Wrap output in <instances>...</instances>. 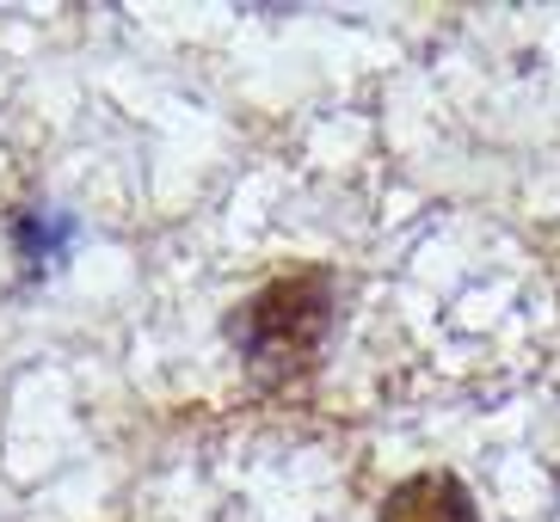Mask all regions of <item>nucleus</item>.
<instances>
[{"mask_svg": "<svg viewBox=\"0 0 560 522\" xmlns=\"http://www.w3.org/2000/svg\"><path fill=\"white\" fill-rule=\"evenodd\" d=\"M327 332H332V277L327 271H296V277L265 283L247 308L229 320V339L241 344L247 369L265 381L308 369L314 351L327 344Z\"/></svg>", "mask_w": 560, "mask_h": 522, "instance_id": "obj_1", "label": "nucleus"}, {"mask_svg": "<svg viewBox=\"0 0 560 522\" xmlns=\"http://www.w3.org/2000/svg\"><path fill=\"white\" fill-rule=\"evenodd\" d=\"M376 522H475V498L456 474H407L388 486Z\"/></svg>", "mask_w": 560, "mask_h": 522, "instance_id": "obj_2", "label": "nucleus"}, {"mask_svg": "<svg viewBox=\"0 0 560 522\" xmlns=\"http://www.w3.org/2000/svg\"><path fill=\"white\" fill-rule=\"evenodd\" d=\"M13 240H19V259L37 271V264L62 259V246L74 240V222H68L62 210H25L13 222Z\"/></svg>", "mask_w": 560, "mask_h": 522, "instance_id": "obj_3", "label": "nucleus"}]
</instances>
